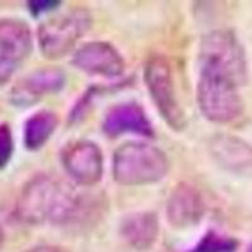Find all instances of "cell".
Segmentation results:
<instances>
[{
	"label": "cell",
	"mask_w": 252,
	"mask_h": 252,
	"mask_svg": "<svg viewBox=\"0 0 252 252\" xmlns=\"http://www.w3.org/2000/svg\"><path fill=\"white\" fill-rule=\"evenodd\" d=\"M80 194L68 183L49 174L31 178L20 190L15 216L24 224H69L82 211Z\"/></svg>",
	"instance_id": "6da1fadb"
},
{
	"label": "cell",
	"mask_w": 252,
	"mask_h": 252,
	"mask_svg": "<svg viewBox=\"0 0 252 252\" xmlns=\"http://www.w3.org/2000/svg\"><path fill=\"white\" fill-rule=\"evenodd\" d=\"M169 170L165 153L143 141H127L115 150L112 177L124 187H141L161 181Z\"/></svg>",
	"instance_id": "7a4b0ae2"
},
{
	"label": "cell",
	"mask_w": 252,
	"mask_h": 252,
	"mask_svg": "<svg viewBox=\"0 0 252 252\" xmlns=\"http://www.w3.org/2000/svg\"><path fill=\"white\" fill-rule=\"evenodd\" d=\"M199 73L232 81L240 87L247 82V60L245 49L235 33L217 29L207 33L198 52Z\"/></svg>",
	"instance_id": "3957f363"
},
{
	"label": "cell",
	"mask_w": 252,
	"mask_h": 252,
	"mask_svg": "<svg viewBox=\"0 0 252 252\" xmlns=\"http://www.w3.org/2000/svg\"><path fill=\"white\" fill-rule=\"evenodd\" d=\"M92 27V15L85 8L71 9L55 15L38 28V46L48 60H58L69 53Z\"/></svg>",
	"instance_id": "277c9868"
},
{
	"label": "cell",
	"mask_w": 252,
	"mask_h": 252,
	"mask_svg": "<svg viewBox=\"0 0 252 252\" xmlns=\"http://www.w3.org/2000/svg\"><path fill=\"white\" fill-rule=\"evenodd\" d=\"M144 82L155 107L174 131L186 129L187 119L175 91L170 63L164 56L153 55L144 66Z\"/></svg>",
	"instance_id": "5b68a950"
},
{
	"label": "cell",
	"mask_w": 252,
	"mask_h": 252,
	"mask_svg": "<svg viewBox=\"0 0 252 252\" xmlns=\"http://www.w3.org/2000/svg\"><path fill=\"white\" fill-rule=\"evenodd\" d=\"M240 89L238 85L226 78L199 73L197 102L204 118L220 125L238 120L245 111Z\"/></svg>",
	"instance_id": "8992f818"
},
{
	"label": "cell",
	"mask_w": 252,
	"mask_h": 252,
	"mask_svg": "<svg viewBox=\"0 0 252 252\" xmlns=\"http://www.w3.org/2000/svg\"><path fill=\"white\" fill-rule=\"evenodd\" d=\"M63 169L71 181L82 187L98 184L103 175V154L100 146L91 140L71 141L61 153Z\"/></svg>",
	"instance_id": "52a82bcc"
},
{
	"label": "cell",
	"mask_w": 252,
	"mask_h": 252,
	"mask_svg": "<svg viewBox=\"0 0 252 252\" xmlns=\"http://www.w3.org/2000/svg\"><path fill=\"white\" fill-rule=\"evenodd\" d=\"M76 68L91 76L116 78L124 75L126 63L118 48L109 42L92 40L81 46L72 57Z\"/></svg>",
	"instance_id": "ba28073f"
},
{
	"label": "cell",
	"mask_w": 252,
	"mask_h": 252,
	"mask_svg": "<svg viewBox=\"0 0 252 252\" xmlns=\"http://www.w3.org/2000/svg\"><path fill=\"white\" fill-rule=\"evenodd\" d=\"M66 85V75L58 67H42L34 69L17 81L10 101L18 107H29L47 96L58 94Z\"/></svg>",
	"instance_id": "9c48e42d"
},
{
	"label": "cell",
	"mask_w": 252,
	"mask_h": 252,
	"mask_svg": "<svg viewBox=\"0 0 252 252\" xmlns=\"http://www.w3.org/2000/svg\"><path fill=\"white\" fill-rule=\"evenodd\" d=\"M208 149L222 169L237 177L252 178V144L235 135L218 134L209 140Z\"/></svg>",
	"instance_id": "30bf717a"
},
{
	"label": "cell",
	"mask_w": 252,
	"mask_h": 252,
	"mask_svg": "<svg viewBox=\"0 0 252 252\" xmlns=\"http://www.w3.org/2000/svg\"><path fill=\"white\" fill-rule=\"evenodd\" d=\"M103 132L110 138L132 134L153 138L154 127L145 110L136 102H121L110 107L102 121Z\"/></svg>",
	"instance_id": "8fae6325"
},
{
	"label": "cell",
	"mask_w": 252,
	"mask_h": 252,
	"mask_svg": "<svg viewBox=\"0 0 252 252\" xmlns=\"http://www.w3.org/2000/svg\"><path fill=\"white\" fill-rule=\"evenodd\" d=\"M166 220L175 228H189L202 220L204 203L201 193L190 183L177 184L166 201Z\"/></svg>",
	"instance_id": "7c38bea8"
},
{
	"label": "cell",
	"mask_w": 252,
	"mask_h": 252,
	"mask_svg": "<svg viewBox=\"0 0 252 252\" xmlns=\"http://www.w3.org/2000/svg\"><path fill=\"white\" fill-rule=\"evenodd\" d=\"M33 49V35L26 22L14 18L0 19V56L19 64Z\"/></svg>",
	"instance_id": "4fadbf2b"
},
{
	"label": "cell",
	"mask_w": 252,
	"mask_h": 252,
	"mask_svg": "<svg viewBox=\"0 0 252 252\" xmlns=\"http://www.w3.org/2000/svg\"><path fill=\"white\" fill-rule=\"evenodd\" d=\"M120 235L126 244L135 250H148L159 236V220L153 212L130 215L121 223Z\"/></svg>",
	"instance_id": "5bb4252c"
},
{
	"label": "cell",
	"mask_w": 252,
	"mask_h": 252,
	"mask_svg": "<svg viewBox=\"0 0 252 252\" xmlns=\"http://www.w3.org/2000/svg\"><path fill=\"white\" fill-rule=\"evenodd\" d=\"M58 126V118L55 112L40 110L26 121L23 130L24 145L28 150L35 152L43 148Z\"/></svg>",
	"instance_id": "9a60e30c"
},
{
	"label": "cell",
	"mask_w": 252,
	"mask_h": 252,
	"mask_svg": "<svg viewBox=\"0 0 252 252\" xmlns=\"http://www.w3.org/2000/svg\"><path fill=\"white\" fill-rule=\"evenodd\" d=\"M236 249L237 242L235 240L209 231L190 252H233Z\"/></svg>",
	"instance_id": "2e32d148"
},
{
	"label": "cell",
	"mask_w": 252,
	"mask_h": 252,
	"mask_svg": "<svg viewBox=\"0 0 252 252\" xmlns=\"http://www.w3.org/2000/svg\"><path fill=\"white\" fill-rule=\"evenodd\" d=\"M14 153V138L8 124H0V169L9 164Z\"/></svg>",
	"instance_id": "e0dca14e"
},
{
	"label": "cell",
	"mask_w": 252,
	"mask_h": 252,
	"mask_svg": "<svg viewBox=\"0 0 252 252\" xmlns=\"http://www.w3.org/2000/svg\"><path fill=\"white\" fill-rule=\"evenodd\" d=\"M61 5L58 0H29L28 9L33 17H38L44 13H49Z\"/></svg>",
	"instance_id": "ac0fdd59"
},
{
	"label": "cell",
	"mask_w": 252,
	"mask_h": 252,
	"mask_svg": "<svg viewBox=\"0 0 252 252\" xmlns=\"http://www.w3.org/2000/svg\"><path fill=\"white\" fill-rule=\"evenodd\" d=\"M18 64L9 61L8 58L0 56V87L6 85L10 81L12 76L14 75Z\"/></svg>",
	"instance_id": "d6986e66"
},
{
	"label": "cell",
	"mask_w": 252,
	"mask_h": 252,
	"mask_svg": "<svg viewBox=\"0 0 252 252\" xmlns=\"http://www.w3.org/2000/svg\"><path fill=\"white\" fill-rule=\"evenodd\" d=\"M26 252H69L62 246H56V245H39L32 249L27 250Z\"/></svg>",
	"instance_id": "ffe728a7"
},
{
	"label": "cell",
	"mask_w": 252,
	"mask_h": 252,
	"mask_svg": "<svg viewBox=\"0 0 252 252\" xmlns=\"http://www.w3.org/2000/svg\"><path fill=\"white\" fill-rule=\"evenodd\" d=\"M4 241H5V233H4L1 226H0V250H1V247H3Z\"/></svg>",
	"instance_id": "44dd1931"
},
{
	"label": "cell",
	"mask_w": 252,
	"mask_h": 252,
	"mask_svg": "<svg viewBox=\"0 0 252 252\" xmlns=\"http://www.w3.org/2000/svg\"><path fill=\"white\" fill-rule=\"evenodd\" d=\"M250 252H252V249H251V251H250Z\"/></svg>",
	"instance_id": "7402d4cb"
}]
</instances>
